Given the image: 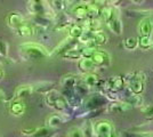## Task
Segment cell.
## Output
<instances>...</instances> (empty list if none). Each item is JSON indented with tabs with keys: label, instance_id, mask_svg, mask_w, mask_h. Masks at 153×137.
<instances>
[{
	"label": "cell",
	"instance_id": "obj_30",
	"mask_svg": "<svg viewBox=\"0 0 153 137\" xmlns=\"http://www.w3.org/2000/svg\"><path fill=\"white\" fill-rule=\"evenodd\" d=\"M103 102V99L100 96H95V97H90L88 99V102H87V105L89 106V107H94V106H98V105L101 104Z\"/></svg>",
	"mask_w": 153,
	"mask_h": 137
},
{
	"label": "cell",
	"instance_id": "obj_20",
	"mask_svg": "<svg viewBox=\"0 0 153 137\" xmlns=\"http://www.w3.org/2000/svg\"><path fill=\"white\" fill-rule=\"evenodd\" d=\"M51 107L56 109L57 111H64V110L68 107V101H66V98L63 97L62 95H59V96L56 98V101L54 102V104H53Z\"/></svg>",
	"mask_w": 153,
	"mask_h": 137
},
{
	"label": "cell",
	"instance_id": "obj_42",
	"mask_svg": "<svg viewBox=\"0 0 153 137\" xmlns=\"http://www.w3.org/2000/svg\"><path fill=\"white\" fill-rule=\"evenodd\" d=\"M112 137H118V136H117V135H115V134H114V135H113V136H112Z\"/></svg>",
	"mask_w": 153,
	"mask_h": 137
},
{
	"label": "cell",
	"instance_id": "obj_27",
	"mask_svg": "<svg viewBox=\"0 0 153 137\" xmlns=\"http://www.w3.org/2000/svg\"><path fill=\"white\" fill-rule=\"evenodd\" d=\"M87 10H88V17L90 19H96L100 15V8L95 5H87Z\"/></svg>",
	"mask_w": 153,
	"mask_h": 137
},
{
	"label": "cell",
	"instance_id": "obj_8",
	"mask_svg": "<svg viewBox=\"0 0 153 137\" xmlns=\"http://www.w3.org/2000/svg\"><path fill=\"white\" fill-rule=\"evenodd\" d=\"M9 111L14 116H16V117H21V116H23V113L25 112V104L22 102V101H15L13 102L10 106H9Z\"/></svg>",
	"mask_w": 153,
	"mask_h": 137
},
{
	"label": "cell",
	"instance_id": "obj_21",
	"mask_svg": "<svg viewBox=\"0 0 153 137\" xmlns=\"http://www.w3.org/2000/svg\"><path fill=\"white\" fill-rule=\"evenodd\" d=\"M83 33V27L81 25H72L70 27V31H69V34L72 39H79Z\"/></svg>",
	"mask_w": 153,
	"mask_h": 137
},
{
	"label": "cell",
	"instance_id": "obj_39",
	"mask_svg": "<svg viewBox=\"0 0 153 137\" xmlns=\"http://www.w3.org/2000/svg\"><path fill=\"white\" fill-rule=\"evenodd\" d=\"M133 1H135V2H137V4H140V2H142L143 0H133Z\"/></svg>",
	"mask_w": 153,
	"mask_h": 137
},
{
	"label": "cell",
	"instance_id": "obj_33",
	"mask_svg": "<svg viewBox=\"0 0 153 137\" xmlns=\"http://www.w3.org/2000/svg\"><path fill=\"white\" fill-rule=\"evenodd\" d=\"M143 112H144V116L146 117V119H149V120H152V119H153V105L146 106V107L143 110Z\"/></svg>",
	"mask_w": 153,
	"mask_h": 137
},
{
	"label": "cell",
	"instance_id": "obj_34",
	"mask_svg": "<svg viewBox=\"0 0 153 137\" xmlns=\"http://www.w3.org/2000/svg\"><path fill=\"white\" fill-rule=\"evenodd\" d=\"M8 53V46L5 41L0 40V56H7Z\"/></svg>",
	"mask_w": 153,
	"mask_h": 137
},
{
	"label": "cell",
	"instance_id": "obj_38",
	"mask_svg": "<svg viewBox=\"0 0 153 137\" xmlns=\"http://www.w3.org/2000/svg\"><path fill=\"white\" fill-rule=\"evenodd\" d=\"M2 77H4V71H2L1 69H0V79L2 78Z\"/></svg>",
	"mask_w": 153,
	"mask_h": 137
},
{
	"label": "cell",
	"instance_id": "obj_10",
	"mask_svg": "<svg viewBox=\"0 0 153 137\" xmlns=\"http://www.w3.org/2000/svg\"><path fill=\"white\" fill-rule=\"evenodd\" d=\"M106 24H108V29L112 31V32H114L115 34H121L122 32V23L120 19L118 17V15L114 16L113 19H111V20L106 22Z\"/></svg>",
	"mask_w": 153,
	"mask_h": 137
},
{
	"label": "cell",
	"instance_id": "obj_2",
	"mask_svg": "<svg viewBox=\"0 0 153 137\" xmlns=\"http://www.w3.org/2000/svg\"><path fill=\"white\" fill-rule=\"evenodd\" d=\"M144 82H145V76L142 72H135L133 73L131 78L129 79V89L135 95H138L144 89Z\"/></svg>",
	"mask_w": 153,
	"mask_h": 137
},
{
	"label": "cell",
	"instance_id": "obj_19",
	"mask_svg": "<svg viewBox=\"0 0 153 137\" xmlns=\"http://www.w3.org/2000/svg\"><path fill=\"white\" fill-rule=\"evenodd\" d=\"M30 9H31V12L34 14V15L45 16V14H46V8L41 2H34V1H33V2L31 4Z\"/></svg>",
	"mask_w": 153,
	"mask_h": 137
},
{
	"label": "cell",
	"instance_id": "obj_1",
	"mask_svg": "<svg viewBox=\"0 0 153 137\" xmlns=\"http://www.w3.org/2000/svg\"><path fill=\"white\" fill-rule=\"evenodd\" d=\"M19 49L22 54L31 59H45L48 55V53L46 50L45 47H42L39 44H34V42H26L23 45L19 46Z\"/></svg>",
	"mask_w": 153,
	"mask_h": 137
},
{
	"label": "cell",
	"instance_id": "obj_14",
	"mask_svg": "<svg viewBox=\"0 0 153 137\" xmlns=\"http://www.w3.org/2000/svg\"><path fill=\"white\" fill-rule=\"evenodd\" d=\"M61 85H62V87H63L65 90L73 89L76 86V76H72V74L65 76V77H63V79H62Z\"/></svg>",
	"mask_w": 153,
	"mask_h": 137
},
{
	"label": "cell",
	"instance_id": "obj_23",
	"mask_svg": "<svg viewBox=\"0 0 153 137\" xmlns=\"http://www.w3.org/2000/svg\"><path fill=\"white\" fill-rule=\"evenodd\" d=\"M17 33L22 37H31L33 34V29H32L31 25H27V24H22L17 29Z\"/></svg>",
	"mask_w": 153,
	"mask_h": 137
},
{
	"label": "cell",
	"instance_id": "obj_17",
	"mask_svg": "<svg viewBox=\"0 0 153 137\" xmlns=\"http://www.w3.org/2000/svg\"><path fill=\"white\" fill-rule=\"evenodd\" d=\"M91 39H93L95 45L101 46V45L106 44L108 37L103 32H101V31H94V32H91Z\"/></svg>",
	"mask_w": 153,
	"mask_h": 137
},
{
	"label": "cell",
	"instance_id": "obj_28",
	"mask_svg": "<svg viewBox=\"0 0 153 137\" xmlns=\"http://www.w3.org/2000/svg\"><path fill=\"white\" fill-rule=\"evenodd\" d=\"M96 49L94 47H85L83 49L80 50L81 53V57H87V59H90L91 56H93V54L95 52Z\"/></svg>",
	"mask_w": 153,
	"mask_h": 137
},
{
	"label": "cell",
	"instance_id": "obj_15",
	"mask_svg": "<svg viewBox=\"0 0 153 137\" xmlns=\"http://www.w3.org/2000/svg\"><path fill=\"white\" fill-rule=\"evenodd\" d=\"M72 13L74 15V17L78 20H86L88 17V10L86 5H78L73 8Z\"/></svg>",
	"mask_w": 153,
	"mask_h": 137
},
{
	"label": "cell",
	"instance_id": "obj_16",
	"mask_svg": "<svg viewBox=\"0 0 153 137\" xmlns=\"http://www.w3.org/2000/svg\"><path fill=\"white\" fill-rule=\"evenodd\" d=\"M79 69L82 72H90L94 67H95V64L93 62L91 59H87V57H82V59L79 61Z\"/></svg>",
	"mask_w": 153,
	"mask_h": 137
},
{
	"label": "cell",
	"instance_id": "obj_26",
	"mask_svg": "<svg viewBox=\"0 0 153 137\" xmlns=\"http://www.w3.org/2000/svg\"><path fill=\"white\" fill-rule=\"evenodd\" d=\"M61 94L59 93H57L56 90H51L49 91L48 94H47V96H46V103L49 105V106H53V104H54V102L56 101V98L59 96Z\"/></svg>",
	"mask_w": 153,
	"mask_h": 137
},
{
	"label": "cell",
	"instance_id": "obj_24",
	"mask_svg": "<svg viewBox=\"0 0 153 137\" xmlns=\"http://www.w3.org/2000/svg\"><path fill=\"white\" fill-rule=\"evenodd\" d=\"M62 56L65 57V59H78L81 57V53L80 50H76V49H73L71 48L66 52L62 53Z\"/></svg>",
	"mask_w": 153,
	"mask_h": 137
},
{
	"label": "cell",
	"instance_id": "obj_5",
	"mask_svg": "<svg viewBox=\"0 0 153 137\" xmlns=\"http://www.w3.org/2000/svg\"><path fill=\"white\" fill-rule=\"evenodd\" d=\"M137 30L140 33V37H151L153 32V21L150 17L143 19L140 22Z\"/></svg>",
	"mask_w": 153,
	"mask_h": 137
},
{
	"label": "cell",
	"instance_id": "obj_4",
	"mask_svg": "<svg viewBox=\"0 0 153 137\" xmlns=\"http://www.w3.org/2000/svg\"><path fill=\"white\" fill-rule=\"evenodd\" d=\"M90 59H93L95 66H108L111 63L110 55L106 52H104V50H97L96 49Z\"/></svg>",
	"mask_w": 153,
	"mask_h": 137
},
{
	"label": "cell",
	"instance_id": "obj_40",
	"mask_svg": "<svg viewBox=\"0 0 153 137\" xmlns=\"http://www.w3.org/2000/svg\"><path fill=\"white\" fill-rule=\"evenodd\" d=\"M32 1H34V2H41L42 0H32Z\"/></svg>",
	"mask_w": 153,
	"mask_h": 137
},
{
	"label": "cell",
	"instance_id": "obj_35",
	"mask_svg": "<svg viewBox=\"0 0 153 137\" xmlns=\"http://www.w3.org/2000/svg\"><path fill=\"white\" fill-rule=\"evenodd\" d=\"M34 131H36V128H23V129L21 130V134H22L23 136L31 137Z\"/></svg>",
	"mask_w": 153,
	"mask_h": 137
},
{
	"label": "cell",
	"instance_id": "obj_36",
	"mask_svg": "<svg viewBox=\"0 0 153 137\" xmlns=\"http://www.w3.org/2000/svg\"><path fill=\"white\" fill-rule=\"evenodd\" d=\"M106 2H108V0H94L93 5L97 6L98 8H102V7L106 6Z\"/></svg>",
	"mask_w": 153,
	"mask_h": 137
},
{
	"label": "cell",
	"instance_id": "obj_18",
	"mask_svg": "<svg viewBox=\"0 0 153 137\" xmlns=\"http://www.w3.org/2000/svg\"><path fill=\"white\" fill-rule=\"evenodd\" d=\"M53 136V130L49 127H40L36 128V131L33 133L31 137H51Z\"/></svg>",
	"mask_w": 153,
	"mask_h": 137
},
{
	"label": "cell",
	"instance_id": "obj_9",
	"mask_svg": "<svg viewBox=\"0 0 153 137\" xmlns=\"http://www.w3.org/2000/svg\"><path fill=\"white\" fill-rule=\"evenodd\" d=\"M131 107V105L128 103H121V102H114L111 105H108V111L115 113V114H121L122 112L127 111Z\"/></svg>",
	"mask_w": 153,
	"mask_h": 137
},
{
	"label": "cell",
	"instance_id": "obj_25",
	"mask_svg": "<svg viewBox=\"0 0 153 137\" xmlns=\"http://www.w3.org/2000/svg\"><path fill=\"white\" fill-rule=\"evenodd\" d=\"M137 44L140 45L142 49H149L152 45V41H151L150 37H140L137 40Z\"/></svg>",
	"mask_w": 153,
	"mask_h": 137
},
{
	"label": "cell",
	"instance_id": "obj_13",
	"mask_svg": "<svg viewBox=\"0 0 153 137\" xmlns=\"http://www.w3.org/2000/svg\"><path fill=\"white\" fill-rule=\"evenodd\" d=\"M100 15L103 19V21L105 22H108L111 19H113L114 16H117V12L113 7L111 6H104L100 9Z\"/></svg>",
	"mask_w": 153,
	"mask_h": 137
},
{
	"label": "cell",
	"instance_id": "obj_6",
	"mask_svg": "<svg viewBox=\"0 0 153 137\" xmlns=\"http://www.w3.org/2000/svg\"><path fill=\"white\" fill-rule=\"evenodd\" d=\"M123 87V80L121 77H112L104 82V88L112 91H118L122 89Z\"/></svg>",
	"mask_w": 153,
	"mask_h": 137
},
{
	"label": "cell",
	"instance_id": "obj_37",
	"mask_svg": "<svg viewBox=\"0 0 153 137\" xmlns=\"http://www.w3.org/2000/svg\"><path fill=\"white\" fill-rule=\"evenodd\" d=\"M111 1L113 2V5H118V4H119V2L121 1V0H111Z\"/></svg>",
	"mask_w": 153,
	"mask_h": 137
},
{
	"label": "cell",
	"instance_id": "obj_22",
	"mask_svg": "<svg viewBox=\"0 0 153 137\" xmlns=\"http://www.w3.org/2000/svg\"><path fill=\"white\" fill-rule=\"evenodd\" d=\"M62 122H63V119H62L61 116H58V114H53V116H51V117L47 119V124H48L49 128L58 127Z\"/></svg>",
	"mask_w": 153,
	"mask_h": 137
},
{
	"label": "cell",
	"instance_id": "obj_41",
	"mask_svg": "<svg viewBox=\"0 0 153 137\" xmlns=\"http://www.w3.org/2000/svg\"><path fill=\"white\" fill-rule=\"evenodd\" d=\"M1 101H2V95H1V93H0V103H1Z\"/></svg>",
	"mask_w": 153,
	"mask_h": 137
},
{
	"label": "cell",
	"instance_id": "obj_32",
	"mask_svg": "<svg viewBox=\"0 0 153 137\" xmlns=\"http://www.w3.org/2000/svg\"><path fill=\"white\" fill-rule=\"evenodd\" d=\"M69 137H85V136H83V133L81 129H79V128H72V129H70Z\"/></svg>",
	"mask_w": 153,
	"mask_h": 137
},
{
	"label": "cell",
	"instance_id": "obj_31",
	"mask_svg": "<svg viewBox=\"0 0 153 137\" xmlns=\"http://www.w3.org/2000/svg\"><path fill=\"white\" fill-rule=\"evenodd\" d=\"M51 5H53V7L56 9V10H58V12H61V10H63L64 9V1L63 0H51Z\"/></svg>",
	"mask_w": 153,
	"mask_h": 137
},
{
	"label": "cell",
	"instance_id": "obj_3",
	"mask_svg": "<svg viewBox=\"0 0 153 137\" xmlns=\"http://www.w3.org/2000/svg\"><path fill=\"white\" fill-rule=\"evenodd\" d=\"M93 126H94V133L98 137H112L114 135L113 126L111 124L110 121L102 120V121L96 122Z\"/></svg>",
	"mask_w": 153,
	"mask_h": 137
},
{
	"label": "cell",
	"instance_id": "obj_12",
	"mask_svg": "<svg viewBox=\"0 0 153 137\" xmlns=\"http://www.w3.org/2000/svg\"><path fill=\"white\" fill-rule=\"evenodd\" d=\"M33 91V87L31 85H23L19 86V88L15 91V96L17 99H21V98H25L29 97Z\"/></svg>",
	"mask_w": 153,
	"mask_h": 137
},
{
	"label": "cell",
	"instance_id": "obj_7",
	"mask_svg": "<svg viewBox=\"0 0 153 137\" xmlns=\"http://www.w3.org/2000/svg\"><path fill=\"white\" fill-rule=\"evenodd\" d=\"M23 23H24V19L21 13H12L7 17V24L14 29H19Z\"/></svg>",
	"mask_w": 153,
	"mask_h": 137
},
{
	"label": "cell",
	"instance_id": "obj_29",
	"mask_svg": "<svg viewBox=\"0 0 153 137\" xmlns=\"http://www.w3.org/2000/svg\"><path fill=\"white\" fill-rule=\"evenodd\" d=\"M137 39H135V38H127V39L125 40V47L127 48V49H135L136 47H137Z\"/></svg>",
	"mask_w": 153,
	"mask_h": 137
},
{
	"label": "cell",
	"instance_id": "obj_11",
	"mask_svg": "<svg viewBox=\"0 0 153 137\" xmlns=\"http://www.w3.org/2000/svg\"><path fill=\"white\" fill-rule=\"evenodd\" d=\"M82 82L86 88H93L100 84V78L94 73H88L82 78Z\"/></svg>",
	"mask_w": 153,
	"mask_h": 137
}]
</instances>
